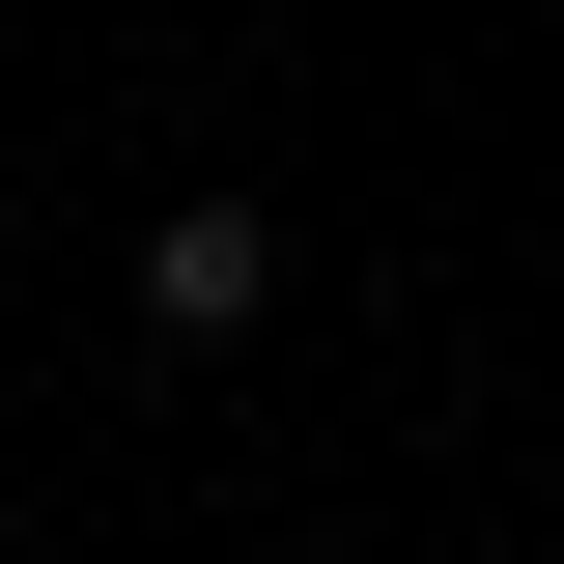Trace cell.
<instances>
[{
    "mask_svg": "<svg viewBox=\"0 0 564 564\" xmlns=\"http://www.w3.org/2000/svg\"><path fill=\"white\" fill-rule=\"evenodd\" d=\"M254 311H282V226H254V198H141V339H170V367H226Z\"/></svg>",
    "mask_w": 564,
    "mask_h": 564,
    "instance_id": "cell-1",
    "label": "cell"
},
{
    "mask_svg": "<svg viewBox=\"0 0 564 564\" xmlns=\"http://www.w3.org/2000/svg\"><path fill=\"white\" fill-rule=\"evenodd\" d=\"M0 226H29V170H0Z\"/></svg>",
    "mask_w": 564,
    "mask_h": 564,
    "instance_id": "cell-2",
    "label": "cell"
}]
</instances>
